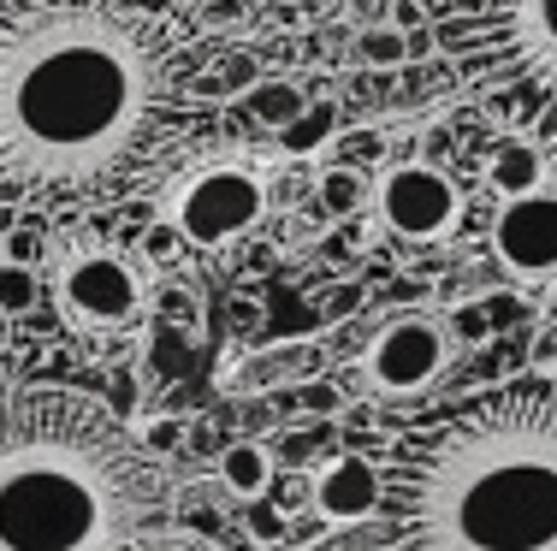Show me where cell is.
<instances>
[{
  "instance_id": "4dcf8cb0",
  "label": "cell",
  "mask_w": 557,
  "mask_h": 551,
  "mask_svg": "<svg viewBox=\"0 0 557 551\" xmlns=\"http://www.w3.org/2000/svg\"><path fill=\"white\" fill-rule=\"evenodd\" d=\"M161 551H190V546H161Z\"/></svg>"
},
{
  "instance_id": "484cf974",
  "label": "cell",
  "mask_w": 557,
  "mask_h": 551,
  "mask_svg": "<svg viewBox=\"0 0 557 551\" xmlns=\"http://www.w3.org/2000/svg\"><path fill=\"white\" fill-rule=\"evenodd\" d=\"M386 12H392V24H397V30H404V36H409V30H421V24H428V18H421V7H416V0H392Z\"/></svg>"
},
{
  "instance_id": "ffe728a7",
  "label": "cell",
  "mask_w": 557,
  "mask_h": 551,
  "mask_svg": "<svg viewBox=\"0 0 557 551\" xmlns=\"http://www.w3.org/2000/svg\"><path fill=\"white\" fill-rule=\"evenodd\" d=\"M285 137H290V142H285L290 154L314 149V137H333V108H309L297 125H285Z\"/></svg>"
},
{
  "instance_id": "ba28073f",
  "label": "cell",
  "mask_w": 557,
  "mask_h": 551,
  "mask_svg": "<svg viewBox=\"0 0 557 551\" xmlns=\"http://www.w3.org/2000/svg\"><path fill=\"white\" fill-rule=\"evenodd\" d=\"M380 226L404 243H440L462 226V190L433 161H404L374 184Z\"/></svg>"
},
{
  "instance_id": "ac0fdd59",
  "label": "cell",
  "mask_w": 557,
  "mask_h": 551,
  "mask_svg": "<svg viewBox=\"0 0 557 551\" xmlns=\"http://www.w3.org/2000/svg\"><path fill=\"white\" fill-rule=\"evenodd\" d=\"M268 498L285 516H302V510L314 504V475H273V487H268Z\"/></svg>"
},
{
  "instance_id": "9a60e30c",
  "label": "cell",
  "mask_w": 557,
  "mask_h": 551,
  "mask_svg": "<svg viewBox=\"0 0 557 551\" xmlns=\"http://www.w3.org/2000/svg\"><path fill=\"white\" fill-rule=\"evenodd\" d=\"M356 60L374 65V72H397V65H409V36L397 30L392 18L362 24V30H356Z\"/></svg>"
},
{
  "instance_id": "e0dca14e",
  "label": "cell",
  "mask_w": 557,
  "mask_h": 551,
  "mask_svg": "<svg viewBox=\"0 0 557 551\" xmlns=\"http://www.w3.org/2000/svg\"><path fill=\"white\" fill-rule=\"evenodd\" d=\"M143 261H149L154 273H166V267H178L184 261V238H178V226H172V220H154L149 231H143Z\"/></svg>"
},
{
  "instance_id": "5bb4252c",
  "label": "cell",
  "mask_w": 557,
  "mask_h": 551,
  "mask_svg": "<svg viewBox=\"0 0 557 551\" xmlns=\"http://www.w3.org/2000/svg\"><path fill=\"white\" fill-rule=\"evenodd\" d=\"M314 202H321L326 220H362V208L374 202V184H368L362 166L333 161L321 178H314Z\"/></svg>"
},
{
  "instance_id": "d4e9b609",
  "label": "cell",
  "mask_w": 557,
  "mask_h": 551,
  "mask_svg": "<svg viewBox=\"0 0 557 551\" xmlns=\"http://www.w3.org/2000/svg\"><path fill=\"white\" fill-rule=\"evenodd\" d=\"M196 18H202L208 30H220L225 18L237 24V18H244V0H208V7H196Z\"/></svg>"
},
{
  "instance_id": "f546056e",
  "label": "cell",
  "mask_w": 557,
  "mask_h": 551,
  "mask_svg": "<svg viewBox=\"0 0 557 551\" xmlns=\"http://www.w3.org/2000/svg\"><path fill=\"white\" fill-rule=\"evenodd\" d=\"M546 321H552V326H557V297H552V303H546Z\"/></svg>"
},
{
  "instance_id": "30bf717a",
  "label": "cell",
  "mask_w": 557,
  "mask_h": 551,
  "mask_svg": "<svg viewBox=\"0 0 557 551\" xmlns=\"http://www.w3.org/2000/svg\"><path fill=\"white\" fill-rule=\"evenodd\" d=\"M380 504V468L374 456L362 451H344L314 475V516L326 528H350V522H368Z\"/></svg>"
},
{
  "instance_id": "4316f807",
  "label": "cell",
  "mask_w": 557,
  "mask_h": 551,
  "mask_svg": "<svg viewBox=\"0 0 557 551\" xmlns=\"http://www.w3.org/2000/svg\"><path fill=\"white\" fill-rule=\"evenodd\" d=\"M528 137H540V142H557V96H552L546 108L534 113V125H528Z\"/></svg>"
},
{
  "instance_id": "8fae6325",
  "label": "cell",
  "mask_w": 557,
  "mask_h": 551,
  "mask_svg": "<svg viewBox=\"0 0 557 551\" xmlns=\"http://www.w3.org/2000/svg\"><path fill=\"white\" fill-rule=\"evenodd\" d=\"M557 173V154L546 149L540 137H528V130H510V137L493 142V154H486L481 166V190L493 196V202H516V196H534L546 190Z\"/></svg>"
},
{
  "instance_id": "cb8c5ba5",
  "label": "cell",
  "mask_w": 557,
  "mask_h": 551,
  "mask_svg": "<svg viewBox=\"0 0 557 551\" xmlns=\"http://www.w3.org/2000/svg\"><path fill=\"white\" fill-rule=\"evenodd\" d=\"M42 231H30V226H18V231H12V243H7V261H24V267H30V261L36 255H42Z\"/></svg>"
},
{
  "instance_id": "d6986e66",
  "label": "cell",
  "mask_w": 557,
  "mask_h": 551,
  "mask_svg": "<svg viewBox=\"0 0 557 551\" xmlns=\"http://www.w3.org/2000/svg\"><path fill=\"white\" fill-rule=\"evenodd\" d=\"M137 433H143V444H149L154 456H166V463L184 456V422H172V415H154V422H143Z\"/></svg>"
},
{
  "instance_id": "1f68e13d",
  "label": "cell",
  "mask_w": 557,
  "mask_h": 551,
  "mask_svg": "<svg viewBox=\"0 0 557 551\" xmlns=\"http://www.w3.org/2000/svg\"><path fill=\"white\" fill-rule=\"evenodd\" d=\"M297 551H314V546H297Z\"/></svg>"
},
{
  "instance_id": "f1b7e54d",
  "label": "cell",
  "mask_w": 557,
  "mask_h": 551,
  "mask_svg": "<svg viewBox=\"0 0 557 551\" xmlns=\"http://www.w3.org/2000/svg\"><path fill=\"white\" fill-rule=\"evenodd\" d=\"M7 345H12V314L0 309V356H7Z\"/></svg>"
},
{
  "instance_id": "2e32d148",
  "label": "cell",
  "mask_w": 557,
  "mask_h": 551,
  "mask_svg": "<svg viewBox=\"0 0 557 551\" xmlns=\"http://www.w3.org/2000/svg\"><path fill=\"white\" fill-rule=\"evenodd\" d=\"M42 303V273L24 267V261H0V309L18 321V314H30Z\"/></svg>"
},
{
  "instance_id": "52a82bcc",
  "label": "cell",
  "mask_w": 557,
  "mask_h": 551,
  "mask_svg": "<svg viewBox=\"0 0 557 551\" xmlns=\"http://www.w3.org/2000/svg\"><path fill=\"white\" fill-rule=\"evenodd\" d=\"M450 362V333L440 314H392L362 350V379L374 398H421Z\"/></svg>"
},
{
  "instance_id": "7402d4cb",
  "label": "cell",
  "mask_w": 557,
  "mask_h": 551,
  "mask_svg": "<svg viewBox=\"0 0 557 551\" xmlns=\"http://www.w3.org/2000/svg\"><path fill=\"white\" fill-rule=\"evenodd\" d=\"M214 72H220L225 96H244V89H249V84H256V77H261V65H256V54H225V60L214 65Z\"/></svg>"
},
{
  "instance_id": "44dd1931",
  "label": "cell",
  "mask_w": 557,
  "mask_h": 551,
  "mask_svg": "<svg viewBox=\"0 0 557 551\" xmlns=\"http://www.w3.org/2000/svg\"><path fill=\"white\" fill-rule=\"evenodd\" d=\"M285 528H290L285 510H278L273 498H268V504L256 498V510H249V540H256V546H278V540H285Z\"/></svg>"
},
{
  "instance_id": "7c38bea8",
  "label": "cell",
  "mask_w": 557,
  "mask_h": 551,
  "mask_svg": "<svg viewBox=\"0 0 557 551\" xmlns=\"http://www.w3.org/2000/svg\"><path fill=\"white\" fill-rule=\"evenodd\" d=\"M273 487V451L256 439H232L220 451V492L237 498V504H256Z\"/></svg>"
},
{
  "instance_id": "7a4b0ae2",
  "label": "cell",
  "mask_w": 557,
  "mask_h": 551,
  "mask_svg": "<svg viewBox=\"0 0 557 551\" xmlns=\"http://www.w3.org/2000/svg\"><path fill=\"white\" fill-rule=\"evenodd\" d=\"M374 546L557 551V374L504 379L374 451Z\"/></svg>"
},
{
  "instance_id": "5b68a950",
  "label": "cell",
  "mask_w": 557,
  "mask_h": 551,
  "mask_svg": "<svg viewBox=\"0 0 557 551\" xmlns=\"http://www.w3.org/2000/svg\"><path fill=\"white\" fill-rule=\"evenodd\" d=\"M48 297H54L65 333H72L96 362H108L125 345H137L143 326H149L154 267L143 261V249L77 243V249H65V255H60Z\"/></svg>"
},
{
  "instance_id": "603a6c76",
  "label": "cell",
  "mask_w": 557,
  "mask_h": 551,
  "mask_svg": "<svg viewBox=\"0 0 557 551\" xmlns=\"http://www.w3.org/2000/svg\"><path fill=\"white\" fill-rule=\"evenodd\" d=\"M528 367H534V374H557V326H552V321L540 326V338H534V356H528Z\"/></svg>"
},
{
  "instance_id": "277c9868",
  "label": "cell",
  "mask_w": 557,
  "mask_h": 551,
  "mask_svg": "<svg viewBox=\"0 0 557 551\" xmlns=\"http://www.w3.org/2000/svg\"><path fill=\"white\" fill-rule=\"evenodd\" d=\"M433 42H445L462 96L516 130L557 96V0H450Z\"/></svg>"
},
{
  "instance_id": "6da1fadb",
  "label": "cell",
  "mask_w": 557,
  "mask_h": 551,
  "mask_svg": "<svg viewBox=\"0 0 557 551\" xmlns=\"http://www.w3.org/2000/svg\"><path fill=\"white\" fill-rule=\"evenodd\" d=\"M214 30L178 0H0V208L42 220L154 202L214 142Z\"/></svg>"
},
{
  "instance_id": "3957f363",
  "label": "cell",
  "mask_w": 557,
  "mask_h": 551,
  "mask_svg": "<svg viewBox=\"0 0 557 551\" xmlns=\"http://www.w3.org/2000/svg\"><path fill=\"white\" fill-rule=\"evenodd\" d=\"M178 528L172 463L96 391L0 386V551H161Z\"/></svg>"
},
{
  "instance_id": "8992f818",
  "label": "cell",
  "mask_w": 557,
  "mask_h": 551,
  "mask_svg": "<svg viewBox=\"0 0 557 551\" xmlns=\"http://www.w3.org/2000/svg\"><path fill=\"white\" fill-rule=\"evenodd\" d=\"M166 220L178 226L184 249H196V255H225V249H237L261 220H268V184L249 173V166H232V161L196 166L190 178L172 184Z\"/></svg>"
},
{
  "instance_id": "83f0119b",
  "label": "cell",
  "mask_w": 557,
  "mask_h": 551,
  "mask_svg": "<svg viewBox=\"0 0 557 551\" xmlns=\"http://www.w3.org/2000/svg\"><path fill=\"white\" fill-rule=\"evenodd\" d=\"M350 12H356V18H374V24H380V12H386V0H350Z\"/></svg>"
},
{
  "instance_id": "4fadbf2b",
  "label": "cell",
  "mask_w": 557,
  "mask_h": 551,
  "mask_svg": "<svg viewBox=\"0 0 557 551\" xmlns=\"http://www.w3.org/2000/svg\"><path fill=\"white\" fill-rule=\"evenodd\" d=\"M244 108H249V120H256V125L285 130V125H297L302 113H309V96H302L297 77H268V72H261L256 84L244 89Z\"/></svg>"
},
{
  "instance_id": "9c48e42d",
  "label": "cell",
  "mask_w": 557,
  "mask_h": 551,
  "mask_svg": "<svg viewBox=\"0 0 557 551\" xmlns=\"http://www.w3.org/2000/svg\"><path fill=\"white\" fill-rule=\"evenodd\" d=\"M493 255L510 279H557V196L552 190L498 202Z\"/></svg>"
}]
</instances>
